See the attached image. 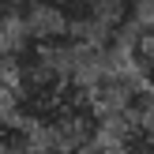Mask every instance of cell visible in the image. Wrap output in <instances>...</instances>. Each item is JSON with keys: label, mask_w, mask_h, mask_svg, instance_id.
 I'll return each mask as SVG.
<instances>
[{"label": "cell", "mask_w": 154, "mask_h": 154, "mask_svg": "<svg viewBox=\"0 0 154 154\" xmlns=\"http://www.w3.org/2000/svg\"><path fill=\"white\" fill-rule=\"evenodd\" d=\"M38 150H42V135L11 109H0V154H38Z\"/></svg>", "instance_id": "1"}, {"label": "cell", "mask_w": 154, "mask_h": 154, "mask_svg": "<svg viewBox=\"0 0 154 154\" xmlns=\"http://www.w3.org/2000/svg\"><path fill=\"white\" fill-rule=\"evenodd\" d=\"M30 11H34V0H0V26H8Z\"/></svg>", "instance_id": "2"}, {"label": "cell", "mask_w": 154, "mask_h": 154, "mask_svg": "<svg viewBox=\"0 0 154 154\" xmlns=\"http://www.w3.org/2000/svg\"><path fill=\"white\" fill-rule=\"evenodd\" d=\"M45 154H68V150H45Z\"/></svg>", "instance_id": "3"}]
</instances>
